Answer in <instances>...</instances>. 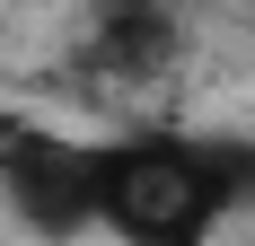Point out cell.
<instances>
[{
	"mask_svg": "<svg viewBox=\"0 0 255 246\" xmlns=\"http://www.w3.org/2000/svg\"><path fill=\"white\" fill-rule=\"evenodd\" d=\"M0 202L35 238L97 229V141H62L44 123H0Z\"/></svg>",
	"mask_w": 255,
	"mask_h": 246,
	"instance_id": "cell-2",
	"label": "cell"
},
{
	"mask_svg": "<svg viewBox=\"0 0 255 246\" xmlns=\"http://www.w3.org/2000/svg\"><path fill=\"white\" fill-rule=\"evenodd\" d=\"M229 220L220 158L194 132H124L97 141V229L124 246H211Z\"/></svg>",
	"mask_w": 255,
	"mask_h": 246,
	"instance_id": "cell-1",
	"label": "cell"
}]
</instances>
